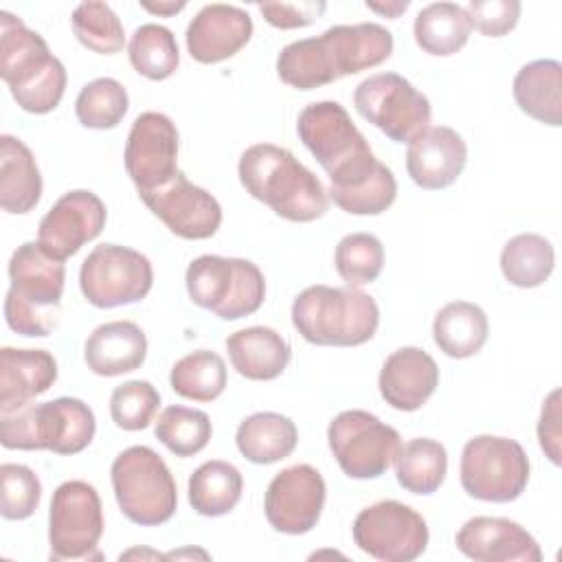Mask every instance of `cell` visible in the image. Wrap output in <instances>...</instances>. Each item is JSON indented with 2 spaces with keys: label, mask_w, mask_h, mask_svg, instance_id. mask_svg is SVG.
I'll return each instance as SVG.
<instances>
[{
  "label": "cell",
  "mask_w": 562,
  "mask_h": 562,
  "mask_svg": "<svg viewBox=\"0 0 562 562\" xmlns=\"http://www.w3.org/2000/svg\"><path fill=\"white\" fill-rule=\"evenodd\" d=\"M226 351L233 369L239 375L257 382L279 378L292 358L288 340L279 331L263 325L233 331L226 338Z\"/></svg>",
  "instance_id": "26"
},
{
  "label": "cell",
  "mask_w": 562,
  "mask_h": 562,
  "mask_svg": "<svg viewBox=\"0 0 562 562\" xmlns=\"http://www.w3.org/2000/svg\"><path fill=\"white\" fill-rule=\"evenodd\" d=\"M468 145L448 125H435L408 143L406 171L411 180L428 191L446 189L465 169Z\"/></svg>",
  "instance_id": "22"
},
{
  "label": "cell",
  "mask_w": 562,
  "mask_h": 562,
  "mask_svg": "<svg viewBox=\"0 0 562 562\" xmlns=\"http://www.w3.org/2000/svg\"><path fill=\"white\" fill-rule=\"evenodd\" d=\"M160 406V393L147 380L119 384L110 395L112 422L123 430H143L151 424Z\"/></svg>",
  "instance_id": "41"
},
{
  "label": "cell",
  "mask_w": 562,
  "mask_h": 562,
  "mask_svg": "<svg viewBox=\"0 0 562 562\" xmlns=\"http://www.w3.org/2000/svg\"><path fill=\"white\" fill-rule=\"evenodd\" d=\"M400 432L373 413L351 408L338 413L327 426V443L349 479L382 476L400 452Z\"/></svg>",
  "instance_id": "12"
},
{
  "label": "cell",
  "mask_w": 562,
  "mask_h": 562,
  "mask_svg": "<svg viewBox=\"0 0 562 562\" xmlns=\"http://www.w3.org/2000/svg\"><path fill=\"white\" fill-rule=\"evenodd\" d=\"M472 24L465 9L457 2L426 4L413 24L417 46L437 57H448L461 50L470 37Z\"/></svg>",
  "instance_id": "31"
},
{
  "label": "cell",
  "mask_w": 562,
  "mask_h": 562,
  "mask_svg": "<svg viewBox=\"0 0 562 562\" xmlns=\"http://www.w3.org/2000/svg\"><path fill=\"white\" fill-rule=\"evenodd\" d=\"M151 285V261L143 252L119 244L94 246L79 270L81 294L101 310L136 303L149 294Z\"/></svg>",
  "instance_id": "13"
},
{
  "label": "cell",
  "mask_w": 562,
  "mask_h": 562,
  "mask_svg": "<svg viewBox=\"0 0 562 562\" xmlns=\"http://www.w3.org/2000/svg\"><path fill=\"white\" fill-rule=\"evenodd\" d=\"M459 479L476 501L512 503L529 483V459L516 439L479 435L463 446Z\"/></svg>",
  "instance_id": "10"
},
{
  "label": "cell",
  "mask_w": 562,
  "mask_h": 562,
  "mask_svg": "<svg viewBox=\"0 0 562 562\" xmlns=\"http://www.w3.org/2000/svg\"><path fill=\"white\" fill-rule=\"evenodd\" d=\"M457 549L474 562H540L536 538L518 522L501 516H474L461 525Z\"/></svg>",
  "instance_id": "20"
},
{
  "label": "cell",
  "mask_w": 562,
  "mask_h": 562,
  "mask_svg": "<svg viewBox=\"0 0 562 562\" xmlns=\"http://www.w3.org/2000/svg\"><path fill=\"white\" fill-rule=\"evenodd\" d=\"M130 108L127 90L112 77H99L86 83L75 101V114L88 130L116 127Z\"/></svg>",
  "instance_id": "38"
},
{
  "label": "cell",
  "mask_w": 562,
  "mask_h": 562,
  "mask_svg": "<svg viewBox=\"0 0 562 562\" xmlns=\"http://www.w3.org/2000/svg\"><path fill=\"white\" fill-rule=\"evenodd\" d=\"M72 33L88 50L99 55H114L125 46V31L110 4L88 0L79 2L70 18Z\"/></svg>",
  "instance_id": "39"
},
{
  "label": "cell",
  "mask_w": 562,
  "mask_h": 562,
  "mask_svg": "<svg viewBox=\"0 0 562 562\" xmlns=\"http://www.w3.org/2000/svg\"><path fill=\"white\" fill-rule=\"evenodd\" d=\"M103 536V507L97 490L86 481H64L50 498L48 542L50 560H90Z\"/></svg>",
  "instance_id": "14"
},
{
  "label": "cell",
  "mask_w": 562,
  "mask_h": 562,
  "mask_svg": "<svg viewBox=\"0 0 562 562\" xmlns=\"http://www.w3.org/2000/svg\"><path fill=\"white\" fill-rule=\"evenodd\" d=\"M184 283L189 299L222 321L250 316L266 299L263 272L241 257L200 255L189 263Z\"/></svg>",
  "instance_id": "9"
},
{
  "label": "cell",
  "mask_w": 562,
  "mask_h": 562,
  "mask_svg": "<svg viewBox=\"0 0 562 562\" xmlns=\"http://www.w3.org/2000/svg\"><path fill=\"white\" fill-rule=\"evenodd\" d=\"M439 386V367L430 353L419 347H400L386 356L378 389L382 400L404 413L422 408Z\"/></svg>",
  "instance_id": "23"
},
{
  "label": "cell",
  "mask_w": 562,
  "mask_h": 562,
  "mask_svg": "<svg viewBox=\"0 0 562 562\" xmlns=\"http://www.w3.org/2000/svg\"><path fill=\"white\" fill-rule=\"evenodd\" d=\"M42 198V173L33 151L15 136H0V206L7 213L24 215Z\"/></svg>",
  "instance_id": "27"
},
{
  "label": "cell",
  "mask_w": 562,
  "mask_h": 562,
  "mask_svg": "<svg viewBox=\"0 0 562 562\" xmlns=\"http://www.w3.org/2000/svg\"><path fill=\"white\" fill-rule=\"evenodd\" d=\"M237 173L241 187L283 220L314 222L329 209L323 182L285 147L250 145L239 158Z\"/></svg>",
  "instance_id": "3"
},
{
  "label": "cell",
  "mask_w": 562,
  "mask_h": 562,
  "mask_svg": "<svg viewBox=\"0 0 562 562\" xmlns=\"http://www.w3.org/2000/svg\"><path fill=\"white\" fill-rule=\"evenodd\" d=\"M184 555H202V558H209V553H204V551H193V549H184V551H173V553H167L165 558H184Z\"/></svg>",
  "instance_id": "48"
},
{
  "label": "cell",
  "mask_w": 562,
  "mask_h": 562,
  "mask_svg": "<svg viewBox=\"0 0 562 562\" xmlns=\"http://www.w3.org/2000/svg\"><path fill=\"white\" fill-rule=\"evenodd\" d=\"M92 408L77 397H57L42 404H24L0 413V443L7 450H50L77 454L94 439Z\"/></svg>",
  "instance_id": "7"
},
{
  "label": "cell",
  "mask_w": 562,
  "mask_h": 562,
  "mask_svg": "<svg viewBox=\"0 0 562 562\" xmlns=\"http://www.w3.org/2000/svg\"><path fill=\"white\" fill-rule=\"evenodd\" d=\"M42 501L40 476L22 463L0 465V514L7 520H24L35 514Z\"/></svg>",
  "instance_id": "42"
},
{
  "label": "cell",
  "mask_w": 562,
  "mask_h": 562,
  "mask_svg": "<svg viewBox=\"0 0 562 562\" xmlns=\"http://www.w3.org/2000/svg\"><path fill=\"white\" fill-rule=\"evenodd\" d=\"M334 266L351 288L373 283L384 266V246L371 233H349L336 246Z\"/></svg>",
  "instance_id": "40"
},
{
  "label": "cell",
  "mask_w": 562,
  "mask_h": 562,
  "mask_svg": "<svg viewBox=\"0 0 562 562\" xmlns=\"http://www.w3.org/2000/svg\"><path fill=\"white\" fill-rule=\"evenodd\" d=\"M555 266L551 241L538 233H520L501 250V272L516 288L542 285Z\"/></svg>",
  "instance_id": "34"
},
{
  "label": "cell",
  "mask_w": 562,
  "mask_h": 562,
  "mask_svg": "<svg viewBox=\"0 0 562 562\" xmlns=\"http://www.w3.org/2000/svg\"><path fill=\"white\" fill-rule=\"evenodd\" d=\"M235 443L250 463L268 465L294 452L299 430L290 417L272 411H259L237 426Z\"/></svg>",
  "instance_id": "29"
},
{
  "label": "cell",
  "mask_w": 562,
  "mask_h": 562,
  "mask_svg": "<svg viewBox=\"0 0 562 562\" xmlns=\"http://www.w3.org/2000/svg\"><path fill=\"white\" fill-rule=\"evenodd\" d=\"M358 114L395 143H411L430 127V101L397 72L362 79L353 92Z\"/></svg>",
  "instance_id": "11"
},
{
  "label": "cell",
  "mask_w": 562,
  "mask_h": 562,
  "mask_svg": "<svg viewBox=\"0 0 562 562\" xmlns=\"http://www.w3.org/2000/svg\"><path fill=\"white\" fill-rule=\"evenodd\" d=\"M490 336V323L483 307L470 301L446 303L432 321L435 345L448 358L476 356Z\"/></svg>",
  "instance_id": "30"
},
{
  "label": "cell",
  "mask_w": 562,
  "mask_h": 562,
  "mask_svg": "<svg viewBox=\"0 0 562 562\" xmlns=\"http://www.w3.org/2000/svg\"><path fill=\"white\" fill-rule=\"evenodd\" d=\"M296 132L318 165L327 171L329 198L351 215H380L397 195L393 171L380 162L364 134L338 101L305 105Z\"/></svg>",
  "instance_id": "1"
},
{
  "label": "cell",
  "mask_w": 562,
  "mask_h": 562,
  "mask_svg": "<svg viewBox=\"0 0 562 562\" xmlns=\"http://www.w3.org/2000/svg\"><path fill=\"white\" fill-rule=\"evenodd\" d=\"M138 4L145 11L156 13V15H173V13H178V11H182L187 7V2H147V0H140Z\"/></svg>",
  "instance_id": "47"
},
{
  "label": "cell",
  "mask_w": 562,
  "mask_h": 562,
  "mask_svg": "<svg viewBox=\"0 0 562 562\" xmlns=\"http://www.w3.org/2000/svg\"><path fill=\"white\" fill-rule=\"evenodd\" d=\"M408 0H393V2H367V7L380 15H386L391 20H395L400 13H404L408 9Z\"/></svg>",
  "instance_id": "46"
},
{
  "label": "cell",
  "mask_w": 562,
  "mask_h": 562,
  "mask_svg": "<svg viewBox=\"0 0 562 562\" xmlns=\"http://www.w3.org/2000/svg\"><path fill=\"white\" fill-rule=\"evenodd\" d=\"M257 9L274 29H301L316 22L327 4L323 0H303V2H259Z\"/></svg>",
  "instance_id": "44"
},
{
  "label": "cell",
  "mask_w": 562,
  "mask_h": 562,
  "mask_svg": "<svg viewBox=\"0 0 562 562\" xmlns=\"http://www.w3.org/2000/svg\"><path fill=\"white\" fill-rule=\"evenodd\" d=\"M0 77L15 103L31 114L55 110L68 81L46 40L9 11H0Z\"/></svg>",
  "instance_id": "4"
},
{
  "label": "cell",
  "mask_w": 562,
  "mask_h": 562,
  "mask_svg": "<svg viewBox=\"0 0 562 562\" xmlns=\"http://www.w3.org/2000/svg\"><path fill=\"white\" fill-rule=\"evenodd\" d=\"M57 380V360L46 349H0V413L46 393Z\"/></svg>",
  "instance_id": "24"
},
{
  "label": "cell",
  "mask_w": 562,
  "mask_h": 562,
  "mask_svg": "<svg viewBox=\"0 0 562 562\" xmlns=\"http://www.w3.org/2000/svg\"><path fill=\"white\" fill-rule=\"evenodd\" d=\"M127 55L134 70L151 81H162L178 70L180 50L176 35L156 22L140 24L127 44Z\"/></svg>",
  "instance_id": "36"
},
{
  "label": "cell",
  "mask_w": 562,
  "mask_h": 562,
  "mask_svg": "<svg viewBox=\"0 0 562 562\" xmlns=\"http://www.w3.org/2000/svg\"><path fill=\"white\" fill-rule=\"evenodd\" d=\"M169 384L184 400L213 402L226 389V364L215 351H191L171 367Z\"/></svg>",
  "instance_id": "35"
},
{
  "label": "cell",
  "mask_w": 562,
  "mask_h": 562,
  "mask_svg": "<svg viewBox=\"0 0 562 562\" xmlns=\"http://www.w3.org/2000/svg\"><path fill=\"white\" fill-rule=\"evenodd\" d=\"M514 99L527 116L538 123L560 127L562 64L558 59H536L525 64L514 77Z\"/></svg>",
  "instance_id": "28"
},
{
  "label": "cell",
  "mask_w": 562,
  "mask_h": 562,
  "mask_svg": "<svg viewBox=\"0 0 562 562\" xmlns=\"http://www.w3.org/2000/svg\"><path fill=\"white\" fill-rule=\"evenodd\" d=\"M11 288L4 299V321L31 338L48 336L59 321L66 281L64 261L48 257L37 241H24L9 259Z\"/></svg>",
  "instance_id": "5"
},
{
  "label": "cell",
  "mask_w": 562,
  "mask_h": 562,
  "mask_svg": "<svg viewBox=\"0 0 562 562\" xmlns=\"http://www.w3.org/2000/svg\"><path fill=\"white\" fill-rule=\"evenodd\" d=\"M252 35L248 11L213 2L204 4L187 26V50L200 64H217L239 53Z\"/></svg>",
  "instance_id": "21"
},
{
  "label": "cell",
  "mask_w": 562,
  "mask_h": 562,
  "mask_svg": "<svg viewBox=\"0 0 562 562\" xmlns=\"http://www.w3.org/2000/svg\"><path fill=\"white\" fill-rule=\"evenodd\" d=\"M393 463L397 483L406 492L428 496L437 492L446 479L448 452L443 443L428 437H417L400 446Z\"/></svg>",
  "instance_id": "33"
},
{
  "label": "cell",
  "mask_w": 562,
  "mask_h": 562,
  "mask_svg": "<svg viewBox=\"0 0 562 562\" xmlns=\"http://www.w3.org/2000/svg\"><path fill=\"white\" fill-rule=\"evenodd\" d=\"M560 439H562L560 389H553L542 402V411L538 419V441L542 452L549 457L553 465H560Z\"/></svg>",
  "instance_id": "45"
},
{
  "label": "cell",
  "mask_w": 562,
  "mask_h": 562,
  "mask_svg": "<svg viewBox=\"0 0 562 562\" xmlns=\"http://www.w3.org/2000/svg\"><path fill=\"white\" fill-rule=\"evenodd\" d=\"M520 9L518 0H470L465 13L485 37H503L518 24Z\"/></svg>",
  "instance_id": "43"
},
{
  "label": "cell",
  "mask_w": 562,
  "mask_h": 562,
  "mask_svg": "<svg viewBox=\"0 0 562 562\" xmlns=\"http://www.w3.org/2000/svg\"><path fill=\"white\" fill-rule=\"evenodd\" d=\"M292 325L318 347H358L369 342L380 325V307L360 288L310 285L292 303Z\"/></svg>",
  "instance_id": "6"
},
{
  "label": "cell",
  "mask_w": 562,
  "mask_h": 562,
  "mask_svg": "<svg viewBox=\"0 0 562 562\" xmlns=\"http://www.w3.org/2000/svg\"><path fill=\"white\" fill-rule=\"evenodd\" d=\"M147 209L182 239H209L222 224L220 202L178 171L167 184L138 193Z\"/></svg>",
  "instance_id": "19"
},
{
  "label": "cell",
  "mask_w": 562,
  "mask_h": 562,
  "mask_svg": "<svg viewBox=\"0 0 562 562\" xmlns=\"http://www.w3.org/2000/svg\"><path fill=\"white\" fill-rule=\"evenodd\" d=\"M114 498L123 516L140 527L167 522L178 507L176 481L162 457L149 446H130L110 468Z\"/></svg>",
  "instance_id": "8"
},
{
  "label": "cell",
  "mask_w": 562,
  "mask_h": 562,
  "mask_svg": "<svg viewBox=\"0 0 562 562\" xmlns=\"http://www.w3.org/2000/svg\"><path fill=\"white\" fill-rule=\"evenodd\" d=\"M178 130L162 112H143L134 119L125 143V171L138 193L167 184L178 169Z\"/></svg>",
  "instance_id": "17"
},
{
  "label": "cell",
  "mask_w": 562,
  "mask_h": 562,
  "mask_svg": "<svg viewBox=\"0 0 562 562\" xmlns=\"http://www.w3.org/2000/svg\"><path fill=\"white\" fill-rule=\"evenodd\" d=\"M325 479L307 463H296L272 476L263 496L266 520L274 531L301 536L316 527L325 507Z\"/></svg>",
  "instance_id": "16"
},
{
  "label": "cell",
  "mask_w": 562,
  "mask_h": 562,
  "mask_svg": "<svg viewBox=\"0 0 562 562\" xmlns=\"http://www.w3.org/2000/svg\"><path fill=\"white\" fill-rule=\"evenodd\" d=\"M353 542L382 562H413L428 547V525L419 512L400 501L364 507L351 527Z\"/></svg>",
  "instance_id": "15"
},
{
  "label": "cell",
  "mask_w": 562,
  "mask_h": 562,
  "mask_svg": "<svg viewBox=\"0 0 562 562\" xmlns=\"http://www.w3.org/2000/svg\"><path fill=\"white\" fill-rule=\"evenodd\" d=\"M241 472L222 459L202 463L189 476V503L200 516L217 518L235 509L241 498Z\"/></svg>",
  "instance_id": "32"
},
{
  "label": "cell",
  "mask_w": 562,
  "mask_h": 562,
  "mask_svg": "<svg viewBox=\"0 0 562 562\" xmlns=\"http://www.w3.org/2000/svg\"><path fill=\"white\" fill-rule=\"evenodd\" d=\"M391 53L393 33L382 24H336L316 37L283 46L277 57V75L290 88L314 90L380 66Z\"/></svg>",
  "instance_id": "2"
},
{
  "label": "cell",
  "mask_w": 562,
  "mask_h": 562,
  "mask_svg": "<svg viewBox=\"0 0 562 562\" xmlns=\"http://www.w3.org/2000/svg\"><path fill=\"white\" fill-rule=\"evenodd\" d=\"M154 435L176 457H193L206 448L213 426L204 411L173 404L158 415Z\"/></svg>",
  "instance_id": "37"
},
{
  "label": "cell",
  "mask_w": 562,
  "mask_h": 562,
  "mask_svg": "<svg viewBox=\"0 0 562 562\" xmlns=\"http://www.w3.org/2000/svg\"><path fill=\"white\" fill-rule=\"evenodd\" d=\"M147 358V336L132 321H110L99 325L83 345L88 369L103 378L140 369Z\"/></svg>",
  "instance_id": "25"
},
{
  "label": "cell",
  "mask_w": 562,
  "mask_h": 562,
  "mask_svg": "<svg viewBox=\"0 0 562 562\" xmlns=\"http://www.w3.org/2000/svg\"><path fill=\"white\" fill-rule=\"evenodd\" d=\"M105 220L108 209L97 193L88 189H72L64 193L40 220L37 244L48 257L66 261L86 241L101 235Z\"/></svg>",
  "instance_id": "18"
}]
</instances>
